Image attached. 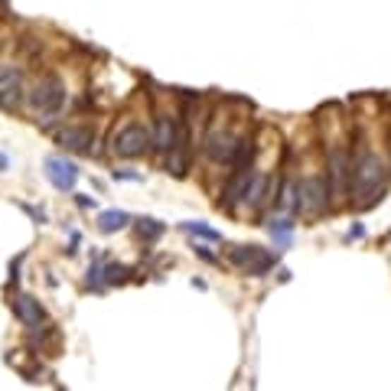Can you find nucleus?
<instances>
[{
    "label": "nucleus",
    "instance_id": "0eeeda50",
    "mask_svg": "<svg viewBox=\"0 0 391 391\" xmlns=\"http://www.w3.org/2000/svg\"><path fill=\"white\" fill-rule=\"evenodd\" d=\"M183 128H179V118L173 111H157L153 114V128H150V153L157 157H167L170 150H176L183 144Z\"/></svg>",
    "mask_w": 391,
    "mask_h": 391
},
{
    "label": "nucleus",
    "instance_id": "4be33fe9",
    "mask_svg": "<svg viewBox=\"0 0 391 391\" xmlns=\"http://www.w3.org/2000/svg\"><path fill=\"white\" fill-rule=\"evenodd\" d=\"M0 49H4V40H0Z\"/></svg>",
    "mask_w": 391,
    "mask_h": 391
},
{
    "label": "nucleus",
    "instance_id": "4468645a",
    "mask_svg": "<svg viewBox=\"0 0 391 391\" xmlns=\"http://www.w3.org/2000/svg\"><path fill=\"white\" fill-rule=\"evenodd\" d=\"M294 229H297V222L290 219V215H277V219L267 222V231H271V239L277 241V245H284V248L290 245V235H294Z\"/></svg>",
    "mask_w": 391,
    "mask_h": 391
},
{
    "label": "nucleus",
    "instance_id": "6e6552de",
    "mask_svg": "<svg viewBox=\"0 0 391 391\" xmlns=\"http://www.w3.org/2000/svg\"><path fill=\"white\" fill-rule=\"evenodd\" d=\"M26 76L20 66L0 62V111H20L26 104Z\"/></svg>",
    "mask_w": 391,
    "mask_h": 391
},
{
    "label": "nucleus",
    "instance_id": "412c9836",
    "mask_svg": "<svg viewBox=\"0 0 391 391\" xmlns=\"http://www.w3.org/2000/svg\"><path fill=\"white\" fill-rule=\"evenodd\" d=\"M76 203H78V205H82V209H92V205H95V199H88V196H78Z\"/></svg>",
    "mask_w": 391,
    "mask_h": 391
},
{
    "label": "nucleus",
    "instance_id": "20e7f679",
    "mask_svg": "<svg viewBox=\"0 0 391 391\" xmlns=\"http://www.w3.org/2000/svg\"><path fill=\"white\" fill-rule=\"evenodd\" d=\"M330 209V183H326V173H303L300 179H294V203H290V212L303 215V219H316Z\"/></svg>",
    "mask_w": 391,
    "mask_h": 391
},
{
    "label": "nucleus",
    "instance_id": "dca6fc26",
    "mask_svg": "<svg viewBox=\"0 0 391 391\" xmlns=\"http://www.w3.org/2000/svg\"><path fill=\"white\" fill-rule=\"evenodd\" d=\"M183 231H189V235H199V239H205V241H222V235L215 229H209V225H203V222H183L179 225Z\"/></svg>",
    "mask_w": 391,
    "mask_h": 391
},
{
    "label": "nucleus",
    "instance_id": "f8f14e48",
    "mask_svg": "<svg viewBox=\"0 0 391 391\" xmlns=\"http://www.w3.org/2000/svg\"><path fill=\"white\" fill-rule=\"evenodd\" d=\"M56 140H59L66 150L92 153V147H95V131L88 128V124H66V128H59Z\"/></svg>",
    "mask_w": 391,
    "mask_h": 391
},
{
    "label": "nucleus",
    "instance_id": "6ab92c4d",
    "mask_svg": "<svg viewBox=\"0 0 391 391\" xmlns=\"http://www.w3.org/2000/svg\"><path fill=\"white\" fill-rule=\"evenodd\" d=\"M114 179H124V183H140V173H128V170H114Z\"/></svg>",
    "mask_w": 391,
    "mask_h": 391
},
{
    "label": "nucleus",
    "instance_id": "1a4fd4ad",
    "mask_svg": "<svg viewBox=\"0 0 391 391\" xmlns=\"http://www.w3.org/2000/svg\"><path fill=\"white\" fill-rule=\"evenodd\" d=\"M229 261L235 264L241 274H248V277H264V274L277 264V258H274L271 251H264L261 245H235L229 251Z\"/></svg>",
    "mask_w": 391,
    "mask_h": 391
},
{
    "label": "nucleus",
    "instance_id": "39448f33",
    "mask_svg": "<svg viewBox=\"0 0 391 391\" xmlns=\"http://www.w3.org/2000/svg\"><path fill=\"white\" fill-rule=\"evenodd\" d=\"M352 144L349 140H330L326 144V183H330L332 203H342L352 186Z\"/></svg>",
    "mask_w": 391,
    "mask_h": 391
},
{
    "label": "nucleus",
    "instance_id": "9d476101",
    "mask_svg": "<svg viewBox=\"0 0 391 391\" xmlns=\"http://www.w3.org/2000/svg\"><path fill=\"white\" fill-rule=\"evenodd\" d=\"M43 167H46L43 173L52 183V189H59V193H76L78 176H82L76 160H68V157H46Z\"/></svg>",
    "mask_w": 391,
    "mask_h": 391
},
{
    "label": "nucleus",
    "instance_id": "f03ea898",
    "mask_svg": "<svg viewBox=\"0 0 391 391\" xmlns=\"http://www.w3.org/2000/svg\"><path fill=\"white\" fill-rule=\"evenodd\" d=\"M203 153L205 160L215 163V167H251V157H255V137L248 134V131H239L225 124V121H212L209 131L203 137Z\"/></svg>",
    "mask_w": 391,
    "mask_h": 391
},
{
    "label": "nucleus",
    "instance_id": "ddd939ff",
    "mask_svg": "<svg viewBox=\"0 0 391 391\" xmlns=\"http://www.w3.org/2000/svg\"><path fill=\"white\" fill-rule=\"evenodd\" d=\"M267 189H271V176L264 170H258V167H251V176H248V186H245V196H241V205L245 209H261L264 203H267Z\"/></svg>",
    "mask_w": 391,
    "mask_h": 391
},
{
    "label": "nucleus",
    "instance_id": "9b49d317",
    "mask_svg": "<svg viewBox=\"0 0 391 391\" xmlns=\"http://www.w3.org/2000/svg\"><path fill=\"white\" fill-rule=\"evenodd\" d=\"M13 316H17L30 332H40L49 326L46 323V310L40 306V300L30 297V294H17V297H13Z\"/></svg>",
    "mask_w": 391,
    "mask_h": 391
},
{
    "label": "nucleus",
    "instance_id": "a211bd4d",
    "mask_svg": "<svg viewBox=\"0 0 391 391\" xmlns=\"http://www.w3.org/2000/svg\"><path fill=\"white\" fill-rule=\"evenodd\" d=\"M193 251H196V255H199V258H203V261H209V264H215V261H219V258H215V255H212V251H209V248H205V245H196Z\"/></svg>",
    "mask_w": 391,
    "mask_h": 391
},
{
    "label": "nucleus",
    "instance_id": "aec40b11",
    "mask_svg": "<svg viewBox=\"0 0 391 391\" xmlns=\"http://www.w3.org/2000/svg\"><path fill=\"white\" fill-rule=\"evenodd\" d=\"M346 239H349V241H352V239H366V229H362V225H356V229H349Z\"/></svg>",
    "mask_w": 391,
    "mask_h": 391
},
{
    "label": "nucleus",
    "instance_id": "2eb2a0df",
    "mask_svg": "<svg viewBox=\"0 0 391 391\" xmlns=\"http://www.w3.org/2000/svg\"><path fill=\"white\" fill-rule=\"evenodd\" d=\"M128 222H131V215L124 212V209H108V212L98 215V229H102L104 235H111V231H121Z\"/></svg>",
    "mask_w": 391,
    "mask_h": 391
},
{
    "label": "nucleus",
    "instance_id": "f3484780",
    "mask_svg": "<svg viewBox=\"0 0 391 391\" xmlns=\"http://www.w3.org/2000/svg\"><path fill=\"white\" fill-rule=\"evenodd\" d=\"M137 235H140L144 241H157L163 235V225L157 219H140L137 222Z\"/></svg>",
    "mask_w": 391,
    "mask_h": 391
},
{
    "label": "nucleus",
    "instance_id": "f257e3e1",
    "mask_svg": "<svg viewBox=\"0 0 391 391\" xmlns=\"http://www.w3.org/2000/svg\"><path fill=\"white\" fill-rule=\"evenodd\" d=\"M391 179V160L385 153H378V147H368L366 140L356 144L352 153V186L349 196H356L359 209H368V205L382 203L385 189H388Z\"/></svg>",
    "mask_w": 391,
    "mask_h": 391
},
{
    "label": "nucleus",
    "instance_id": "423d86ee",
    "mask_svg": "<svg viewBox=\"0 0 391 391\" xmlns=\"http://www.w3.org/2000/svg\"><path fill=\"white\" fill-rule=\"evenodd\" d=\"M111 153L121 160H137V157L150 153V128L144 121H124L111 134Z\"/></svg>",
    "mask_w": 391,
    "mask_h": 391
},
{
    "label": "nucleus",
    "instance_id": "7ed1b4c3",
    "mask_svg": "<svg viewBox=\"0 0 391 391\" xmlns=\"http://www.w3.org/2000/svg\"><path fill=\"white\" fill-rule=\"evenodd\" d=\"M66 104H68V85L66 78L56 76V72H46L26 88V111L43 128L56 124L66 114Z\"/></svg>",
    "mask_w": 391,
    "mask_h": 391
}]
</instances>
